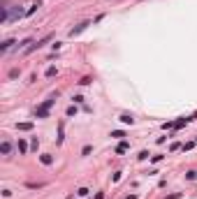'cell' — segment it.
<instances>
[{
	"label": "cell",
	"mask_w": 197,
	"mask_h": 199,
	"mask_svg": "<svg viewBox=\"0 0 197 199\" xmlns=\"http://www.w3.org/2000/svg\"><path fill=\"white\" fill-rule=\"evenodd\" d=\"M88 26H91V23H88V21H84V23H79V26H77V28H72V30H70V37H74V35H79V33H81V30H86V28H88Z\"/></svg>",
	"instance_id": "3957f363"
},
{
	"label": "cell",
	"mask_w": 197,
	"mask_h": 199,
	"mask_svg": "<svg viewBox=\"0 0 197 199\" xmlns=\"http://www.w3.org/2000/svg\"><path fill=\"white\" fill-rule=\"evenodd\" d=\"M49 39H51V35H46V37H42V39H37L35 44H30V46H26V53H33L35 49H42V46H44V44H46Z\"/></svg>",
	"instance_id": "7a4b0ae2"
},
{
	"label": "cell",
	"mask_w": 197,
	"mask_h": 199,
	"mask_svg": "<svg viewBox=\"0 0 197 199\" xmlns=\"http://www.w3.org/2000/svg\"><path fill=\"white\" fill-rule=\"evenodd\" d=\"M39 160H42V165H51V162H53V158H51V155H42Z\"/></svg>",
	"instance_id": "8fae6325"
},
{
	"label": "cell",
	"mask_w": 197,
	"mask_h": 199,
	"mask_svg": "<svg viewBox=\"0 0 197 199\" xmlns=\"http://www.w3.org/2000/svg\"><path fill=\"white\" fill-rule=\"evenodd\" d=\"M53 100H56V97L44 100V102H42V104H39L37 109H35V116H37V118H46V116H49V109L53 107Z\"/></svg>",
	"instance_id": "6da1fadb"
},
{
	"label": "cell",
	"mask_w": 197,
	"mask_h": 199,
	"mask_svg": "<svg viewBox=\"0 0 197 199\" xmlns=\"http://www.w3.org/2000/svg\"><path fill=\"white\" fill-rule=\"evenodd\" d=\"M26 151H28V144L23 139H19V153H26Z\"/></svg>",
	"instance_id": "9c48e42d"
},
{
	"label": "cell",
	"mask_w": 197,
	"mask_h": 199,
	"mask_svg": "<svg viewBox=\"0 0 197 199\" xmlns=\"http://www.w3.org/2000/svg\"><path fill=\"white\" fill-rule=\"evenodd\" d=\"M88 192H91L88 188H79V190H77V195H79V197H88Z\"/></svg>",
	"instance_id": "7c38bea8"
},
{
	"label": "cell",
	"mask_w": 197,
	"mask_h": 199,
	"mask_svg": "<svg viewBox=\"0 0 197 199\" xmlns=\"http://www.w3.org/2000/svg\"><path fill=\"white\" fill-rule=\"evenodd\" d=\"M190 121H193V118H179V121H174V123H172V128H174V130H179V128H183V125H188Z\"/></svg>",
	"instance_id": "277c9868"
},
{
	"label": "cell",
	"mask_w": 197,
	"mask_h": 199,
	"mask_svg": "<svg viewBox=\"0 0 197 199\" xmlns=\"http://www.w3.org/2000/svg\"><path fill=\"white\" fill-rule=\"evenodd\" d=\"M121 121H123V123H134V118H132V116H128V114H123V116H121Z\"/></svg>",
	"instance_id": "4fadbf2b"
},
{
	"label": "cell",
	"mask_w": 197,
	"mask_h": 199,
	"mask_svg": "<svg viewBox=\"0 0 197 199\" xmlns=\"http://www.w3.org/2000/svg\"><path fill=\"white\" fill-rule=\"evenodd\" d=\"M128 151V141H121L118 146H116V153H125Z\"/></svg>",
	"instance_id": "ba28073f"
},
{
	"label": "cell",
	"mask_w": 197,
	"mask_h": 199,
	"mask_svg": "<svg viewBox=\"0 0 197 199\" xmlns=\"http://www.w3.org/2000/svg\"><path fill=\"white\" fill-rule=\"evenodd\" d=\"M165 199H181V192H176V195H169V197H165Z\"/></svg>",
	"instance_id": "9a60e30c"
},
{
	"label": "cell",
	"mask_w": 197,
	"mask_h": 199,
	"mask_svg": "<svg viewBox=\"0 0 197 199\" xmlns=\"http://www.w3.org/2000/svg\"><path fill=\"white\" fill-rule=\"evenodd\" d=\"M39 5H42V2H33V5H30V7H28V12H26V16H30V14H33L35 9H37V7H39Z\"/></svg>",
	"instance_id": "30bf717a"
},
{
	"label": "cell",
	"mask_w": 197,
	"mask_h": 199,
	"mask_svg": "<svg viewBox=\"0 0 197 199\" xmlns=\"http://www.w3.org/2000/svg\"><path fill=\"white\" fill-rule=\"evenodd\" d=\"M16 128H19V130H23V132H28V130H33V123H19Z\"/></svg>",
	"instance_id": "52a82bcc"
},
{
	"label": "cell",
	"mask_w": 197,
	"mask_h": 199,
	"mask_svg": "<svg viewBox=\"0 0 197 199\" xmlns=\"http://www.w3.org/2000/svg\"><path fill=\"white\" fill-rule=\"evenodd\" d=\"M111 137H116V139H123L125 132H121V130H116V132H111Z\"/></svg>",
	"instance_id": "5bb4252c"
},
{
	"label": "cell",
	"mask_w": 197,
	"mask_h": 199,
	"mask_svg": "<svg viewBox=\"0 0 197 199\" xmlns=\"http://www.w3.org/2000/svg\"><path fill=\"white\" fill-rule=\"evenodd\" d=\"M0 151H2V155H7V153L12 151V144H9V141H2V146H0Z\"/></svg>",
	"instance_id": "8992f818"
},
{
	"label": "cell",
	"mask_w": 197,
	"mask_h": 199,
	"mask_svg": "<svg viewBox=\"0 0 197 199\" xmlns=\"http://www.w3.org/2000/svg\"><path fill=\"white\" fill-rule=\"evenodd\" d=\"M12 44H14V39H5V42H2V44H0V51H2V53H7V51H9V46H12Z\"/></svg>",
	"instance_id": "5b68a950"
}]
</instances>
